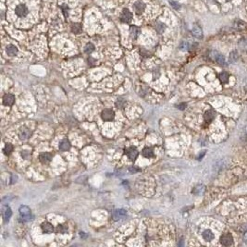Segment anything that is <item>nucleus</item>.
<instances>
[{
  "instance_id": "nucleus-34",
  "label": "nucleus",
  "mask_w": 247,
  "mask_h": 247,
  "mask_svg": "<svg viewBox=\"0 0 247 247\" xmlns=\"http://www.w3.org/2000/svg\"><path fill=\"white\" fill-rule=\"evenodd\" d=\"M185 108H186V104H184V103L178 105V108H180V109H184Z\"/></svg>"
},
{
  "instance_id": "nucleus-22",
  "label": "nucleus",
  "mask_w": 247,
  "mask_h": 247,
  "mask_svg": "<svg viewBox=\"0 0 247 247\" xmlns=\"http://www.w3.org/2000/svg\"><path fill=\"white\" fill-rule=\"evenodd\" d=\"M143 155L145 157H152V156H154V152L151 148L146 147L143 150Z\"/></svg>"
},
{
  "instance_id": "nucleus-25",
  "label": "nucleus",
  "mask_w": 247,
  "mask_h": 247,
  "mask_svg": "<svg viewBox=\"0 0 247 247\" xmlns=\"http://www.w3.org/2000/svg\"><path fill=\"white\" fill-rule=\"evenodd\" d=\"M94 50H95V46L92 44H87L84 48V51H85V53H87V54H90V53H92Z\"/></svg>"
},
{
  "instance_id": "nucleus-29",
  "label": "nucleus",
  "mask_w": 247,
  "mask_h": 247,
  "mask_svg": "<svg viewBox=\"0 0 247 247\" xmlns=\"http://www.w3.org/2000/svg\"><path fill=\"white\" fill-rule=\"evenodd\" d=\"M32 219V216L30 215H27V216H22L21 219H20V221L21 222H27V221H30L31 219Z\"/></svg>"
},
{
  "instance_id": "nucleus-21",
  "label": "nucleus",
  "mask_w": 247,
  "mask_h": 247,
  "mask_svg": "<svg viewBox=\"0 0 247 247\" xmlns=\"http://www.w3.org/2000/svg\"><path fill=\"white\" fill-rule=\"evenodd\" d=\"M165 28H166V25L163 22H156V24H155V30L158 32H159V33H162L165 31Z\"/></svg>"
},
{
  "instance_id": "nucleus-3",
  "label": "nucleus",
  "mask_w": 247,
  "mask_h": 247,
  "mask_svg": "<svg viewBox=\"0 0 247 247\" xmlns=\"http://www.w3.org/2000/svg\"><path fill=\"white\" fill-rule=\"evenodd\" d=\"M119 19H120L121 22L130 23V22H132V19H133V13L131 12L129 8H124V9L122 10L121 14H120Z\"/></svg>"
},
{
  "instance_id": "nucleus-20",
  "label": "nucleus",
  "mask_w": 247,
  "mask_h": 247,
  "mask_svg": "<svg viewBox=\"0 0 247 247\" xmlns=\"http://www.w3.org/2000/svg\"><path fill=\"white\" fill-rule=\"evenodd\" d=\"M20 214L21 216H27V215H30L31 214V210L28 206L26 205H22L20 207Z\"/></svg>"
},
{
  "instance_id": "nucleus-5",
  "label": "nucleus",
  "mask_w": 247,
  "mask_h": 247,
  "mask_svg": "<svg viewBox=\"0 0 247 247\" xmlns=\"http://www.w3.org/2000/svg\"><path fill=\"white\" fill-rule=\"evenodd\" d=\"M220 242L225 246H231L233 243V238H232V234H230V233L223 234L220 238Z\"/></svg>"
},
{
  "instance_id": "nucleus-15",
  "label": "nucleus",
  "mask_w": 247,
  "mask_h": 247,
  "mask_svg": "<svg viewBox=\"0 0 247 247\" xmlns=\"http://www.w3.org/2000/svg\"><path fill=\"white\" fill-rule=\"evenodd\" d=\"M192 32L193 34V36H195L196 38H202L203 37V32L201 30L200 27L198 26H195L192 30Z\"/></svg>"
},
{
  "instance_id": "nucleus-11",
  "label": "nucleus",
  "mask_w": 247,
  "mask_h": 247,
  "mask_svg": "<svg viewBox=\"0 0 247 247\" xmlns=\"http://www.w3.org/2000/svg\"><path fill=\"white\" fill-rule=\"evenodd\" d=\"M6 51H7V54L8 56H15L17 55V53H18V48L14 45H8L6 48Z\"/></svg>"
},
{
  "instance_id": "nucleus-35",
  "label": "nucleus",
  "mask_w": 247,
  "mask_h": 247,
  "mask_svg": "<svg viewBox=\"0 0 247 247\" xmlns=\"http://www.w3.org/2000/svg\"><path fill=\"white\" fill-rule=\"evenodd\" d=\"M243 240H244V242H247V231L244 232V235H243Z\"/></svg>"
},
{
  "instance_id": "nucleus-4",
  "label": "nucleus",
  "mask_w": 247,
  "mask_h": 247,
  "mask_svg": "<svg viewBox=\"0 0 247 247\" xmlns=\"http://www.w3.org/2000/svg\"><path fill=\"white\" fill-rule=\"evenodd\" d=\"M126 215H127L126 210L121 209V208L114 210L113 213H112V217H113L114 220H120V219H122L123 218H124Z\"/></svg>"
},
{
  "instance_id": "nucleus-27",
  "label": "nucleus",
  "mask_w": 247,
  "mask_h": 247,
  "mask_svg": "<svg viewBox=\"0 0 247 247\" xmlns=\"http://www.w3.org/2000/svg\"><path fill=\"white\" fill-rule=\"evenodd\" d=\"M12 150H13V146H12V145H10V144H7V145H5L4 152H5V154H6V155H9V154L12 152Z\"/></svg>"
},
{
  "instance_id": "nucleus-12",
  "label": "nucleus",
  "mask_w": 247,
  "mask_h": 247,
  "mask_svg": "<svg viewBox=\"0 0 247 247\" xmlns=\"http://www.w3.org/2000/svg\"><path fill=\"white\" fill-rule=\"evenodd\" d=\"M51 158H52V155L49 153H42L39 155V159L42 163H48L51 160Z\"/></svg>"
},
{
  "instance_id": "nucleus-9",
  "label": "nucleus",
  "mask_w": 247,
  "mask_h": 247,
  "mask_svg": "<svg viewBox=\"0 0 247 247\" xmlns=\"http://www.w3.org/2000/svg\"><path fill=\"white\" fill-rule=\"evenodd\" d=\"M2 216H3V219H4V221L5 222H8L10 219V217L12 216V211L9 207L8 206H5L3 207L2 209Z\"/></svg>"
},
{
  "instance_id": "nucleus-28",
  "label": "nucleus",
  "mask_w": 247,
  "mask_h": 247,
  "mask_svg": "<svg viewBox=\"0 0 247 247\" xmlns=\"http://www.w3.org/2000/svg\"><path fill=\"white\" fill-rule=\"evenodd\" d=\"M204 190H205L204 186H202V185L197 186L195 188V190H193V193H195V195H200V193H202L204 192Z\"/></svg>"
},
{
  "instance_id": "nucleus-32",
  "label": "nucleus",
  "mask_w": 247,
  "mask_h": 247,
  "mask_svg": "<svg viewBox=\"0 0 247 247\" xmlns=\"http://www.w3.org/2000/svg\"><path fill=\"white\" fill-rule=\"evenodd\" d=\"M169 3H170V5H171L174 8H176V9L180 8V5H179L177 2H175V1H169Z\"/></svg>"
},
{
  "instance_id": "nucleus-26",
  "label": "nucleus",
  "mask_w": 247,
  "mask_h": 247,
  "mask_svg": "<svg viewBox=\"0 0 247 247\" xmlns=\"http://www.w3.org/2000/svg\"><path fill=\"white\" fill-rule=\"evenodd\" d=\"M219 80L222 82H227L228 80H229V74L227 72H222L219 74Z\"/></svg>"
},
{
  "instance_id": "nucleus-2",
  "label": "nucleus",
  "mask_w": 247,
  "mask_h": 247,
  "mask_svg": "<svg viewBox=\"0 0 247 247\" xmlns=\"http://www.w3.org/2000/svg\"><path fill=\"white\" fill-rule=\"evenodd\" d=\"M147 8H148V5L145 0H134L132 3L133 12L137 16H143L146 14Z\"/></svg>"
},
{
  "instance_id": "nucleus-23",
  "label": "nucleus",
  "mask_w": 247,
  "mask_h": 247,
  "mask_svg": "<svg viewBox=\"0 0 247 247\" xmlns=\"http://www.w3.org/2000/svg\"><path fill=\"white\" fill-rule=\"evenodd\" d=\"M72 30L74 33H79L82 32V26L80 23H73L72 25Z\"/></svg>"
},
{
  "instance_id": "nucleus-6",
  "label": "nucleus",
  "mask_w": 247,
  "mask_h": 247,
  "mask_svg": "<svg viewBox=\"0 0 247 247\" xmlns=\"http://www.w3.org/2000/svg\"><path fill=\"white\" fill-rule=\"evenodd\" d=\"M211 58H212L216 62H218L220 65H225L226 64L225 58L221 54H219V53H218L216 51H213L212 53H211Z\"/></svg>"
},
{
  "instance_id": "nucleus-8",
  "label": "nucleus",
  "mask_w": 247,
  "mask_h": 247,
  "mask_svg": "<svg viewBox=\"0 0 247 247\" xmlns=\"http://www.w3.org/2000/svg\"><path fill=\"white\" fill-rule=\"evenodd\" d=\"M125 152H126L127 156L130 158L131 160H134L135 158L137 157V155H138V151H137V149L135 147H130V148L126 149Z\"/></svg>"
},
{
  "instance_id": "nucleus-13",
  "label": "nucleus",
  "mask_w": 247,
  "mask_h": 247,
  "mask_svg": "<svg viewBox=\"0 0 247 247\" xmlns=\"http://www.w3.org/2000/svg\"><path fill=\"white\" fill-rule=\"evenodd\" d=\"M31 131L27 128H22L20 132V137L22 140H27L31 136Z\"/></svg>"
},
{
  "instance_id": "nucleus-17",
  "label": "nucleus",
  "mask_w": 247,
  "mask_h": 247,
  "mask_svg": "<svg viewBox=\"0 0 247 247\" xmlns=\"http://www.w3.org/2000/svg\"><path fill=\"white\" fill-rule=\"evenodd\" d=\"M203 238H204L205 241L210 242V241H212V240L214 239V234H213V232H211V231L206 230V231H205V232H203Z\"/></svg>"
},
{
  "instance_id": "nucleus-7",
  "label": "nucleus",
  "mask_w": 247,
  "mask_h": 247,
  "mask_svg": "<svg viewBox=\"0 0 247 247\" xmlns=\"http://www.w3.org/2000/svg\"><path fill=\"white\" fill-rule=\"evenodd\" d=\"M101 117L105 121H110V120H112L114 118L115 114H114V111L111 110V109H105V110L102 111Z\"/></svg>"
},
{
  "instance_id": "nucleus-14",
  "label": "nucleus",
  "mask_w": 247,
  "mask_h": 247,
  "mask_svg": "<svg viewBox=\"0 0 247 247\" xmlns=\"http://www.w3.org/2000/svg\"><path fill=\"white\" fill-rule=\"evenodd\" d=\"M14 100H15L14 95H6L4 96V98H3V103L6 105H13Z\"/></svg>"
},
{
  "instance_id": "nucleus-24",
  "label": "nucleus",
  "mask_w": 247,
  "mask_h": 247,
  "mask_svg": "<svg viewBox=\"0 0 247 247\" xmlns=\"http://www.w3.org/2000/svg\"><path fill=\"white\" fill-rule=\"evenodd\" d=\"M239 58L237 51H232L230 54V62H236Z\"/></svg>"
},
{
  "instance_id": "nucleus-30",
  "label": "nucleus",
  "mask_w": 247,
  "mask_h": 247,
  "mask_svg": "<svg viewBox=\"0 0 247 247\" xmlns=\"http://www.w3.org/2000/svg\"><path fill=\"white\" fill-rule=\"evenodd\" d=\"M67 231H68V227H67L66 225H59V226L58 227V232H59L64 233V232H66Z\"/></svg>"
},
{
  "instance_id": "nucleus-1",
  "label": "nucleus",
  "mask_w": 247,
  "mask_h": 247,
  "mask_svg": "<svg viewBox=\"0 0 247 247\" xmlns=\"http://www.w3.org/2000/svg\"><path fill=\"white\" fill-rule=\"evenodd\" d=\"M32 1L30 0H13L8 8V15L11 18H15L16 20L24 21L29 18H32L34 15V8H31Z\"/></svg>"
},
{
  "instance_id": "nucleus-16",
  "label": "nucleus",
  "mask_w": 247,
  "mask_h": 247,
  "mask_svg": "<svg viewBox=\"0 0 247 247\" xmlns=\"http://www.w3.org/2000/svg\"><path fill=\"white\" fill-rule=\"evenodd\" d=\"M70 148V144L67 139H64L61 141V143L59 144V149L61 151H67Z\"/></svg>"
},
{
  "instance_id": "nucleus-31",
  "label": "nucleus",
  "mask_w": 247,
  "mask_h": 247,
  "mask_svg": "<svg viewBox=\"0 0 247 247\" xmlns=\"http://www.w3.org/2000/svg\"><path fill=\"white\" fill-rule=\"evenodd\" d=\"M129 171H130L131 173H137V172H139V171H140V169L135 168V167H132V168H130V169H129Z\"/></svg>"
},
{
  "instance_id": "nucleus-33",
  "label": "nucleus",
  "mask_w": 247,
  "mask_h": 247,
  "mask_svg": "<svg viewBox=\"0 0 247 247\" xmlns=\"http://www.w3.org/2000/svg\"><path fill=\"white\" fill-rule=\"evenodd\" d=\"M246 138V140H247V126L244 128V130H243V133H242V138Z\"/></svg>"
},
{
  "instance_id": "nucleus-10",
  "label": "nucleus",
  "mask_w": 247,
  "mask_h": 247,
  "mask_svg": "<svg viewBox=\"0 0 247 247\" xmlns=\"http://www.w3.org/2000/svg\"><path fill=\"white\" fill-rule=\"evenodd\" d=\"M41 229H42V231L45 233H51V232H53V231H54V228H53L52 224L49 222H43L41 225Z\"/></svg>"
},
{
  "instance_id": "nucleus-19",
  "label": "nucleus",
  "mask_w": 247,
  "mask_h": 247,
  "mask_svg": "<svg viewBox=\"0 0 247 247\" xmlns=\"http://www.w3.org/2000/svg\"><path fill=\"white\" fill-rule=\"evenodd\" d=\"M130 32H131V36L134 39H136L139 34H140V29L136 26H132L131 27V30H130Z\"/></svg>"
},
{
  "instance_id": "nucleus-18",
  "label": "nucleus",
  "mask_w": 247,
  "mask_h": 247,
  "mask_svg": "<svg viewBox=\"0 0 247 247\" xmlns=\"http://www.w3.org/2000/svg\"><path fill=\"white\" fill-rule=\"evenodd\" d=\"M204 118H205V120L206 122H210L211 120H212L214 118H215V113L213 110H208L205 113L204 115Z\"/></svg>"
}]
</instances>
